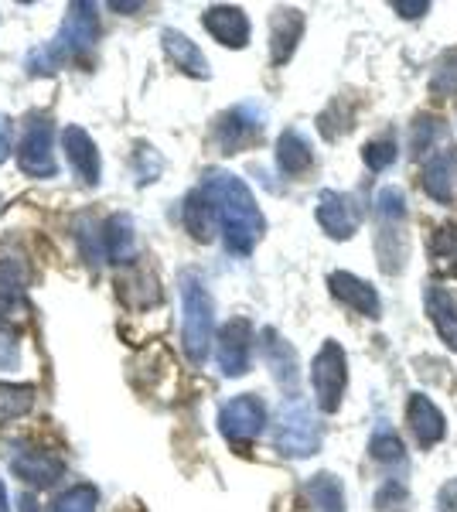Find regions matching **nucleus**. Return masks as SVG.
<instances>
[{"mask_svg": "<svg viewBox=\"0 0 457 512\" xmlns=\"http://www.w3.org/2000/svg\"><path fill=\"white\" fill-rule=\"evenodd\" d=\"M24 284H28V277H24L21 263H14V260L0 263V315H11V311L21 308Z\"/></svg>", "mask_w": 457, "mask_h": 512, "instance_id": "obj_28", "label": "nucleus"}, {"mask_svg": "<svg viewBox=\"0 0 457 512\" xmlns=\"http://www.w3.org/2000/svg\"><path fill=\"white\" fill-rule=\"evenodd\" d=\"M345 383H348L345 349L338 342H324L321 352L314 355V362H311V386L324 414H335V410L342 407Z\"/></svg>", "mask_w": 457, "mask_h": 512, "instance_id": "obj_6", "label": "nucleus"}, {"mask_svg": "<svg viewBox=\"0 0 457 512\" xmlns=\"http://www.w3.org/2000/svg\"><path fill=\"white\" fill-rule=\"evenodd\" d=\"M379 512H406V485L403 482H386L376 495Z\"/></svg>", "mask_w": 457, "mask_h": 512, "instance_id": "obj_35", "label": "nucleus"}, {"mask_svg": "<svg viewBox=\"0 0 457 512\" xmlns=\"http://www.w3.org/2000/svg\"><path fill=\"white\" fill-rule=\"evenodd\" d=\"M116 291H120L123 301L130 304V308H154L157 301H161V287H157V277L147 274V270H130L127 277H120V284H116Z\"/></svg>", "mask_w": 457, "mask_h": 512, "instance_id": "obj_24", "label": "nucleus"}, {"mask_svg": "<svg viewBox=\"0 0 457 512\" xmlns=\"http://www.w3.org/2000/svg\"><path fill=\"white\" fill-rule=\"evenodd\" d=\"M307 499H311L314 512H345V489L335 475L321 472L307 482Z\"/></svg>", "mask_w": 457, "mask_h": 512, "instance_id": "obj_26", "label": "nucleus"}, {"mask_svg": "<svg viewBox=\"0 0 457 512\" xmlns=\"http://www.w3.org/2000/svg\"><path fill=\"white\" fill-rule=\"evenodd\" d=\"M304 14L297 7H280L270 21V59L273 65H284L294 55L297 41L304 35Z\"/></svg>", "mask_w": 457, "mask_h": 512, "instance_id": "obj_17", "label": "nucleus"}, {"mask_svg": "<svg viewBox=\"0 0 457 512\" xmlns=\"http://www.w3.org/2000/svg\"><path fill=\"white\" fill-rule=\"evenodd\" d=\"M260 338H263L260 342L263 359H267L273 379L290 393V400H297V390H301V362H297L294 345L287 338H280V332H273V328H263Z\"/></svg>", "mask_w": 457, "mask_h": 512, "instance_id": "obj_12", "label": "nucleus"}, {"mask_svg": "<svg viewBox=\"0 0 457 512\" xmlns=\"http://www.w3.org/2000/svg\"><path fill=\"white\" fill-rule=\"evenodd\" d=\"M161 45H164V55L171 59L174 69L188 72V76H195V79H209V62H205L202 48H198L191 38L168 28V31H161Z\"/></svg>", "mask_w": 457, "mask_h": 512, "instance_id": "obj_21", "label": "nucleus"}, {"mask_svg": "<svg viewBox=\"0 0 457 512\" xmlns=\"http://www.w3.org/2000/svg\"><path fill=\"white\" fill-rule=\"evenodd\" d=\"M249 352H253V325L246 318H232L222 325L219 342H215V359L226 376H243L249 369Z\"/></svg>", "mask_w": 457, "mask_h": 512, "instance_id": "obj_11", "label": "nucleus"}, {"mask_svg": "<svg viewBox=\"0 0 457 512\" xmlns=\"http://www.w3.org/2000/svg\"><path fill=\"white\" fill-rule=\"evenodd\" d=\"M96 502H99V492L93 485H76V489L58 495L48 512H96Z\"/></svg>", "mask_w": 457, "mask_h": 512, "instance_id": "obj_32", "label": "nucleus"}, {"mask_svg": "<svg viewBox=\"0 0 457 512\" xmlns=\"http://www.w3.org/2000/svg\"><path fill=\"white\" fill-rule=\"evenodd\" d=\"M273 444L287 458H307L318 454L321 448V424L311 414V407H304L301 400H290L287 407H280L277 427H273Z\"/></svg>", "mask_w": 457, "mask_h": 512, "instance_id": "obj_5", "label": "nucleus"}, {"mask_svg": "<svg viewBox=\"0 0 457 512\" xmlns=\"http://www.w3.org/2000/svg\"><path fill=\"white\" fill-rule=\"evenodd\" d=\"M11 468H14V475H18L21 482L38 485V489L55 485L58 478H62V472H65L62 458H55L52 451H14L11 454Z\"/></svg>", "mask_w": 457, "mask_h": 512, "instance_id": "obj_18", "label": "nucleus"}, {"mask_svg": "<svg viewBox=\"0 0 457 512\" xmlns=\"http://www.w3.org/2000/svg\"><path fill=\"white\" fill-rule=\"evenodd\" d=\"M362 161L369 164L372 171H386L389 164L396 161V137H376L365 144Z\"/></svg>", "mask_w": 457, "mask_h": 512, "instance_id": "obj_33", "label": "nucleus"}, {"mask_svg": "<svg viewBox=\"0 0 457 512\" xmlns=\"http://www.w3.org/2000/svg\"><path fill=\"white\" fill-rule=\"evenodd\" d=\"M202 21L219 45H229V48H246L249 45V21L239 7H226V4L209 7Z\"/></svg>", "mask_w": 457, "mask_h": 512, "instance_id": "obj_20", "label": "nucleus"}, {"mask_svg": "<svg viewBox=\"0 0 457 512\" xmlns=\"http://www.w3.org/2000/svg\"><path fill=\"white\" fill-rule=\"evenodd\" d=\"M267 424V407H263L260 396L243 393L236 400H229L219 410V431L229 437L232 444H249Z\"/></svg>", "mask_w": 457, "mask_h": 512, "instance_id": "obj_9", "label": "nucleus"}, {"mask_svg": "<svg viewBox=\"0 0 457 512\" xmlns=\"http://www.w3.org/2000/svg\"><path fill=\"white\" fill-rule=\"evenodd\" d=\"M437 502H440V512H457V478L440 489Z\"/></svg>", "mask_w": 457, "mask_h": 512, "instance_id": "obj_38", "label": "nucleus"}, {"mask_svg": "<svg viewBox=\"0 0 457 512\" xmlns=\"http://www.w3.org/2000/svg\"><path fill=\"white\" fill-rule=\"evenodd\" d=\"M11 158V120L0 117V164Z\"/></svg>", "mask_w": 457, "mask_h": 512, "instance_id": "obj_39", "label": "nucleus"}, {"mask_svg": "<svg viewBox=\"0 0 457 512\" xmlns=\"http://www.w3.org/2000/svg\"><path fill=\"white\" fill-rule=\"evenodd\" d=\"M263 137V110L253 103L232 106L229 113H222L215 120V144H219L222 154H239L246 151L249 144Z\"/></svg>", "mask_w": 457, "mask_h": 512, "instance_id": "obj_8", "label": "nucleus"}, {"mask_svg": "<svg viewBox=\"0 0 457 512\" xmlns=\"http://www.w3.org/2000/svg\"><path fill=\"white\" fill-rule=\"evenodd\" d=\"M21 512H38L35 509V499H28V495H24V499H21Z\"/></svg>", "mask_w": 457, "mask_h": 512, "instance_id": "obj_40", "label": "nucleus"}, {"mask_svg": "<svg viewBox=\"0 0 457 512\" xmlns=\"http://www.w3.org/2000/svg\"><path fill=\"white\" fill-rule=\"evenodd\" d=\"M423 192H427L434 202L451 205L457 195V154L447 147V151L430 154L427 164H423Z\"/></svg>", "mask_w": 457, "mask_h": 512, "instance_id": "obj_15", "label": "nucleus"}, {"mask_svg": "<svg viewBox=\"0 0 457 512\" xmlns=\"http://www.w3.org/2000/svg\"><path fill=\"white\" fill-rule=\"evenodd\" d=\"M331 284V294H335V301H342L345 308H352L355 315H365V318H379L382 304H379V294L372 284H365L362 277L348 274V270H338V274L328 277Z\"/></svg>", "mask_w": 457, "mask_h": 512, "instance_id": "obj_14", "label": "nucleus"}, {"mask_svg": "<svg viewBox=\"0 0 457 512\" xmlns=\"http://www.w3.org/2000/svg\"><path fill=\"white\" fill-rule=\"evenodd\" d=\"M62 144H65V154H69L76 178L86 181V185H99V171H103V164H99V151H96L93 137H89L82 127H69L62 134Z\"/></svg>", "mask_w": 457, "mask_h": 512, "instance_id": "obj_19", "label": "nucleus"}, {"mask_svg": "<svg viewBox=\"0 0 457 512\" xmlns=\"http://www.w3.org/2000/svg\"><path fill=\"white\" fill-rule=\"evenodd\" d=\"M277 164L287 178H301L311 171L314 164V154H311V144L301 130H284L277 140Z\"/></svg>", "mask_w": 457, "mask_h": 512, "instance_id": "obj_23", "label": "nucleus"}, {"mask_svg": "<svg viewBox=\"0 0 457 512\" xmlns=\"http://www.w3.org/2000/svg\"><path fill=\"white\" fill-rule=\"evenodd\" d=\"M21 366V345L14 335L0 332V369H18Z\"/></svg>", "mask_w": 457, "mask_h": 512, "instance_id": "obj_36", "label": "nucleus"}, {"mask_svg": "<svg viewBox=\"0 0 457 512\" xmlns=\"http://www.w3.org/2000/svg\"><path fill=\"white\" fill-rule=\"evenodd\" d=\"M369 451H372V458H376L379 465H403V461H406L403 441L393 431H389V427H379V431L372 434Z\"/></svg>", "mask_w": 457, "mask_h": 512, "instance_id": "obj_30", "label": "nucleus"}, {"mask_svg": "<svg viewBox=\"0 0 457 512\" xmlns=\"http://www.w3.org/2000/svg\"><path fill=\"white\" fill-rule=\"evenodd\" d=\"M0 512H11V509H7V489H4V485H0Z\"/></svg>", "mask_w": 457, "mask_h": 512, "instance_id": "obj_41", "label": "nucleus"}, {"mask_svg": "<svg viewBox=\"0 0 457 512\" xmlns=\"http://www.w3.org/2000/svg\"><path fill=\"white\" fill-rule=\"evenodd\" d=\"M430 93L434 96H457V48H451L447 55H440V62L434 65Z\"/></svg>", "mask_w": 457, "mask_h": 512, "instance_id": "obj_31", "label": "nucleus"}, {"mask_svg": "<svg viewBox=\"0 0 457 512\" xmlns=\"http://www.w3.org/2000/svg\"><path fill=\"white\" fill-rule=\"evenodd\" d=\"M31 400H35V393H31V386H14V383H0V424H7V420H18L31 410Z\"/></svg>", "mask_w": 457, "mask_h": 512, "instance_id": "obj_29", "label": "nucleus"}, {"mask_svg": "<svg viewBox=\"0 0 457 512\" xmlns=\"http://www.w3.org/2000/svg\"><path fill=\"white\" fill-rule=\"evenodd\" d=\"M318 222L331 239H352L362 226V209L352 195L324 188L318 195Z\"/></svg>", "mask_w": 457, "mask_h": 512, "instance_id": "obj_10", "label": "nucleus"}, {"mask_svg": "<svg viewBox=\"0 0 457 512\" xmlns=\"http://www.w3.org/2000/svg\"><path fill=\"white\" fill-rule=\"evenodd\" d=\"M430 260H434L437 274L457 280V226L454 222H444V226L434 229V236H430Z\"/></svg>", "mask_w": 457, "mask_h": 512, "instance_id": "obj_25", "label": "nucleus"}, {"mask_svg": "<svg viewBox=\"0 0 457 512\" xmlns=\"http://www.w3.org/2000/svg\"><path fill=\"white\" fill-rule=\"evenodd\" d=\"M437 137H444V123L437 117H417V123H413V151L427 154Z\"/></svg>", "mask_w": 457, "mask_h": 512, "instance_id": "obj_34", "label": "nucleus"}, {"mask_svg": "<svg viewBox=\"0 0 457 512\" xmlns=\"http://www.w3.org/2000/svg\"><path fill=\"white\" fill-rule=\"evenodd\" d=\"M406 424H410V431L417 437L420 448H434V444L444 441V434H447L444 414H440L434 403L420 393L410 396V403H406Z\"/></svg>", "mask_w": 457, "mask_h": 512, "instance_id": "obj_16", "label": "nucleus"}, {"mask_svg": "<svg viewBox=\"0 0 457 512\" xmlns=\"http://www.w3.org/2000/svg\"><path fill=\"white\" fill-rule=\"evenodd\" d=\"M389 7H393L396 14H403V18H410V21H413V18H423V14L430 11L427 0H393Z\"/></svg>", "mask_w": 457, "mask_h": 512, "instance_id": "obj_37", "label": "nucleus"}, {"mask_svg": "<svg viewBox=\"0 0 457 512\" xmlns=\"http://www.w3.org/2000/svg\"><path fill=\"white\" fill-rule=\"evenodd\" d=\"M96 35H99V18H96V7L93 4H76L72 14L65 18L62 31L55 35V41L48 48L35 52V72H52L58 62L65 59H82V52L96 45Z\"/></svg>", "mask_w": 457, "mask_h": 512, "instance_id": "obj_3", "label": "nucleus"}, {"mask_svg": "<svg viewBox=\"0 0 457 512\" xmlns=\"http://www.w3.org/2000/svg\"><path fill=\"white\" fill-rule=\"evenodd\" d=\"M185 226H188V233L195 239H202V243H209L215 226H219V222H215V212H212V202L202 195V188L185 198Z\"/></svg>", "mask_w": 457, "mask_h": 512, "instance_id": "obj_27", "label": "nucleus"}, {"mask_svg": "<svg viewBox=\"0 0 457 512\" xmlns=\"http://www.w3.org/2000/svg\"><path fill=\"white\" fill-rule=\"evenodd\" d=\"M423 301H427V315L434 321L437 335L447 342V349L457 352V297L451 291H444V287L430 284Z\"/></svg>", "mask_w": 457, "mask_h": 512, "instance_id": "obj_22", "label": "nucleus"}, {"mask_svg": "<svg viewBox=\"0 0 457 512\" xmlns=\"http://www.w3.org/2000/svg\"><path fill=\"white\" fill-rule=\"evenodd\" d=\"M181 304H185V352L195 366L209 359L215 332V304L198 274H181Z\"/></svg>", "mask_w": 457, "mask_h": 512, "instance_id": "obj_4", "label": "nucleus"}, {"mask_svg": "<svg viewBox=\"0 0 457 512\" xmlns=\"http://www.w3.org/2000/svg\"><path fill=\"white\" fill-rule=\"evenodd\" d=\"M202 195L212 202L215 222L222 226V239H226V250L236 256L253 253L267 222H263V212L256 205L253 192L246 188V181L229 175V171H205Z\"/></svg>", "mask_w": 457, "mask_h": 512, "instance_id": "obj_1", "label": "nucleus"}, {"mask_svg": "<svg viewBox=\"0 0 457 512\" xmlns=\"http://www.w3.org/2000/svg\"><path fill=\"white\" fill-rule=\"evenodd\" d=\"M55 123L45 117H31L28 127H24V140H21V171L31 178H55L58 175V161H55Z\"/></svg>", "mask_w": 457, "mask_h": 512, "instance_id": "obj_7", "label": "nucleus"}, {"mask_svg": "<svg viewBox=\"0 0 457 512\" xmlns=\"http://www.w3.org/2000/svg\"><path fill=\"white\" fill-rule=\"evenodd\" d=\"M137 253V233L130 216H113L99 226L96 233V256L99 260H113V263H130Z\"/></svg>", "mask_w": 457, "mask_h": 512, "instance_id": "obj_13", "label": "nucleus"}, {"mask_svg": "<svg viewBox=\"0 0 457 512\" xmlns=\"http://www.w3.org/2000/svg\"><path fill=\"white\" fill-rule=\"evenodd\" d=\"M376 219H379V233H376V253H379V267L382 274H403L406 256H410V239H406V198L400 188H382L376 198Z\"/></svg>", "mask_w": 457, "mask_h": 512, "instance_id": "obj_2", "label": "nucleus"}]
</instances>
